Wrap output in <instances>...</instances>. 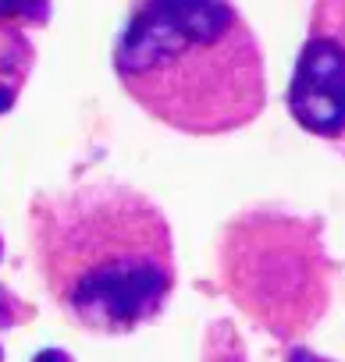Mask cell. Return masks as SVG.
<instances>
[{"mask_svg": "<svg viewBox=\"0 0 345 362\" xmlns=\"http://www.w3.org/2000/svg\"><path fill=\"white\" fill-rule=\"evenodd\" d=\"M29 238L61 313L89 334H132L175 288L164 214L118 181H86L33 199Z\"/></svg>", "mask_w": 345, "mask_h": 362, "instance_id": "1", "label": "cell"}, {"mask_svg": "<svg viewBox=\"0 0 345 362\" xmlns=\"http://www.w3.org/2000/svg\"><path fill=\"white\" fill-rule=\"evenodd\" d=\"M114 71L146 114L189 135L235 132L267 100L260 43L228 0H139Z\"/></svg>", "mask_w": 345, "mask_h": 362, "instance_id": "2", "label": "cell"}, {"mask_svg": "<svg viewBox=\"0 0 345 362\" xmlns=\"http://www.w3.org/2000/svg\"><path fill=\"white\" fill-rule=\"evenodd\" d=\"M288 110L313 135L334 139L341 132V47L338 40L306 43L292 89H288Z\"/></svg>", "mask_w": 345, "mask_h": 362, "instance_id": "3", "label": "cell"}, {"mask_svg": "<svg viewBox=\"0 0 345 362\" xmlns=\"http://www.w3.org/2000/svg\"><path fill=\"white\" fill-rule=\"evenodd\" d=\"M18 11L47 15V4H43V0H0V15H18Z\"/></svg>", "mask_w": 345, "mask_h": 362, "instance_id": "4", "label": "cell"}, {"mask_svg": "<svg viewBox=\"0 0 345 362\" xmlns=\"http://www.w3.org/2000/svg\"><path fill=\"white\" fill-rule=\"evenodd\" d=\"M33 362H72V355H68V351H57V348H50V351L36 355Z\"/></svg>", "mask_w": 345, "mask_h": 362, "instance_id": "5", "label": "cell"}]
</instances>
